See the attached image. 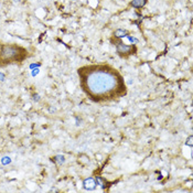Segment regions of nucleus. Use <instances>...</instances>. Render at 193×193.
Wrapping results in <instances>:
<instances>
[{"instance_id":"7ed1b4c3","label":"nucleus","mask_w":193,"mask_h":193,"mask_svg":"<svg viewBox=\"0 0 193 193\" xmlns=\"http://www.w3.org/2000/svg\"><path fill=\"white\" fill-rule=\"evenodd\" d=\"M115 45L117 54L121 57H128L137 53V47L135 44H125L119 40L115 42Z\"/></svg>"},{"instance_id":"4468645a","label":"nucleus","mask_w":193,"mask_h":193,"mask_svg":"<svg viewBox=\"0 0 193 193\" xmlns=\"http://www.w3.org/2000/svg\"><path fill=\"white\" fill-rule=\"evenodd\" d=\"M14 2H19V1H20V0H14Z\"/></svg>"},{"instance_id":"20e7f679","label":"nucleus","mask_w":193,"mask_h":193,"mask_svg":"<svg viewBox=\"0 0 193 193\" xmlns=\"http://www.w3.org/2000/svg\"><path fill=\"white\" fill-rule=\"evenodd\" d=\"M83 185L86 190H94L96 188V181L93 178H87V179L84 180Z\"/></svg>"},{"instance_id":"423d86ee","label":"nucleus","mask_w":193,"mask_h":193,"mask_svg":"<svg viewBox=\"0 0 193 193\" xmlns=\"http://www.w3.org/2000/svg\"><path fill=\"white\" fill-rule=\"evenodd\" d=\"M147 4V0H133L130 2V6L133 8H136V9H140V8L145 7Z\"/></svg>"},{"instance_id":"9d476101","label":"nucleus","mask_w":193,"mask_h":193,"mask_svg":"<svg viewBox=\"0 0 193 193\" xmlns=\"http://www.w3.org/2000/svg\"><path fill=\"white\" fill-rule=\"evenodd\" d=\"M186 145H188V146H192V136H190L189 138H188V141H186Z\"/></svg>"},{"instance_id":"39448f33","label":"nucleus","mask_w":193,"mask_h":193,"mask_svg":"<svg viewBox=\"0 0 193 193\" xmlns=\"http://www.w3.org/2000/svg\"><path fill=\"white\" fill-rule=\"evenodd\" d=\"M128 35V31L125 30V29H117L113 32V37L115 39H124V38H126Z\"/></svg>"},{"instance_id":"0eeeda50","label":"nucleus","mask_w":193,"mask_h":193,"mask_svg":"<svg viewBox=\"0 0 193 193\" xmlns=\"http://www.w3.org/2000/svg\"><path fill=\"white\" fill-rule=\"evenodd\" d=\"M52 161L57 162V164H62V163H64V161H65V158H64V156H62V155H59V156H55L54 158H52Z\"/></svg>"},{"instance_id":"f8f14e48","label":"nucleus","mask_w":193,"mask_h":193,"mask_svg":"<svg viewBox=\"0 0 193 193\" xmlns=\"http://www.w3.org/2000/svg\"><path fill=\"white\" fill-rule=\"evenodd\" d=\"M4 80H5V74L0 73V81H4Z\"/></svg>"},{"instance_id":"6e6552de","label":"nucleus","mask_w":193,"mask_h":193,"mask_svg":"<svg viewBox=\"0 0 193 193\" xmlns=\"http://www.w3.org/2000/svg\"><path fill=\"white\" fill-rule=\"evenodd\" d=\"M95 181H96V185H100V186H102V188H105V186H106V182H105V180L102 179L100 176H96Z\"/></svg>"},{"instance_id":"1a4fd4ad","label":"nucleus","mask_w":193,"mask_h":193,"mask_svg":"<svg viewBox=\"0 0 193 193\" xmlns=\"http://www.w3.org/2000/svg\"><path fill=\"white\" fill-rule=\"evenodd\" d=\"M127 38H128V40H129L130 42H133V43H138V40H137L136 38L130 37V35H127Z\"/></svg>"},{"instance_id":"f257e3e1","label":"nucleus","mask_w":193,"mask_h":193,"mask_svg":"<svg viewBox=\"0 0 193 193\" xmlns=\"http://www.w3.org/2000/svg\"><path fill=\"white\" fill-rule=\"evenodd\" d=\"M81 87L93 102H110L126 95L121 74L107 64L84 65L77 70Z\"/></svg>"},{"instance_id":"ddd939ff","label":"nucleus","mask_w":193,"mask_h":193,"mask_svg":"<svg viewBox=\"0 0 193 193\" xmlns=\"http://www.w3.org/2000/svg\"><path fill=\"white\" fill-rule=\"evenodd\" d=\"M33 100H37V102H38V100H40V98H39V95H34V98H33Z\"/></svg>"},{"instance_id":"9b49d317","label":"nucleus","mask_w":193,"mask_h":193,"mask_svg":"<svg viewBox=\"0 0 193 193\" xmlns=\"http://www.w3.org/2000/svg\"><path fill=\"white\" fill-rule=\"evenodd\" d=\"M8 162H10V158H8V157H5L4 159H2V163H4V164H6V163H8Z\"/></svg>"},{"instance_id":"f03ea898","label":"nucleus","mask_w":193,"mask_h":193,"mask_svg":"<svg viewBox=\"0 0 193 193\" xmlns=\"http://www.w3.org/2000/svg\"><path fill=\"white\" fill-rule=\"evenodd\" d=\"M28 57L27 49L18 44H2L0 45V66L18 63L26 60Z\"/></svg>"}]
</instances>
